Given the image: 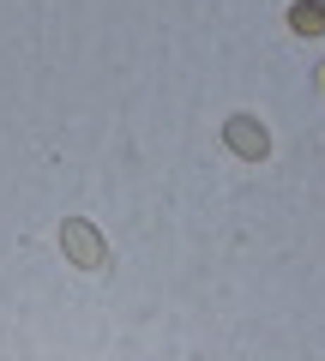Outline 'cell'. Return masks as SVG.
<instances>
[{
  "mask_svg": "<svg viewBox=\"0 0 325 361\" xmlns=\"http://www.w3.org/2000/svg\"><path fill=\"white\" fill-rule=\"evenodd\" d=\"M289 30H295V37H319V30H325V0H301V6H289Z\"/></svg>",
  "mask_w": 325,
  "mask_h": 361,
  "instance_id": "3",
  "label": "cell"
},
{
  "mask_svg": "<svg viewBox=\"0 0 325 361\" xmlns=\"http://www.w3.org/2000/svg\"><path fill=\"white\" fill-rule=\"evenodd\" d=\"M61 247H66V259H73L78 271H103V265H109V247H103V235H97L85 217H66Z\"/></svg>",
  "mask_w": 325,
  "mask_h": 361,
  "instance_id": "1",
  "label": "cell"
},
{
  "mask_svg": "<svg viewBox=\"0 0 325 361\" xmlns=\"http://www.w3.org/2000/svg\"><path fill=\"white\" fill-rule=\"evenodd\" d=\"M223 139H229V151H235V157H247V163H259V157L271 151V139H265V127H259L253 115H229Z\"/></svg>",
  "mask_w": 325,
  "mask_h": 361,
  "instance_id": "2",
  "label": "cell"
},
{
  "mask_svg": "<svg viewBox=\"0 0 325 361\" xmlns=\"http://www.w3.org/2000/svg\"><path fill=\"white\" fill-rule=\"evenodd\" d=\"M319 90H325V66H319Z\"/></svg>",
  "mask_w": 325,
  "mask_h": 361,
  "instance_id": "4",
  "label": "cell"
}]
</instances>
